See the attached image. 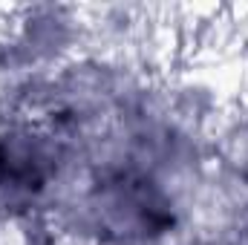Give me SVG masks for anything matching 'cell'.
<instances>
[{"mask_svg": "<svg viewBox=\"0 0 248 245\" xmlns=\"http://www.w3.org/2000/svg\"><path fill=\"white\" fill-rule=\"evenodd\" d=\"M243 35H246V41H248V12H246V23H243Z\"/></svg>", "mask_w": 248, "mask_h": 245, "instance_id": "cell-1", "label": "cell"}]
</instances>
